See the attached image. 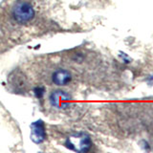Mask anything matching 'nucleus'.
<instances>
[{
  "label": "nucleus",
  "mask_w": 153,
  "mask_h": 153,
  "mask_svg": "<svg viewBox=\"0 0 153 153\" xmlns=\"http://www.w3.org/2000/svg\"><path fill=\"white\" fill-rule=\"evenodd\" d=\"M71 95L62 90H56L50 96V103L56 108H65L68 106Z\"/></svg>",
  "instance_id": "7ed1b4c3"
},
{
  "label": "nucleus",
  "mask_w": 153,
  "mask_h": 153,
  "mask_svg": "<svg viewBox=\"0 0 153 153\" xmlns=\"http://www.w3.org/2000/svg\"><path fill=\"white\" fill-rule=\"evenodd\" d=\"M53 82L56 85L63 86L67 85L72 80V75L68 70L65 69H59L56 70L52 76Z\"/></svg>",
  "instance_id": "39448f33"
},
{
  "label": "nucleus",
  "mask_w": 153,
  "mask_h": 153,
  "mask_svg": "<svg viewBox=\"0 0 153 153\" xmlns=\"http://www.w3.org/2000/svg\"><path fill=\"white\" fill-rule=\"evenodd\" d=\"M65 146L78 152L88 151L91 146L89 136L84 133H76L66 140Z\"/></svg>",
  "instance_id": "f03ea898"
},
{
  "label": "nucleus",
  "mask_w": 153,
  "mask_h": 153,
  "mask_svg": "<svg viewBox=\"0 0 153 153\" xmlns=\"http://www.w3.org/2000/svg\"><path fill=\"white\" fill-rule=\"evenodd\" d=\"M43 94H44V88L43 87H36L35 88V95H36V97L38 98V99H40Z\"/></svg>",
  "instance_id": "423d86ee"
},
{
  "label": "nucleus",
  "mask_w": 153,
  "mask_h": 153,
  "mask_svg": "<svg viewBox=\"0 0 153 153\" xmlns=\"http://www.w3.org/2000/svg\"><path fill=\"white\" fill-rule=\"evenodd\" d=\"M32 134L31 139L35 143H41L45 141L46 139V131L44 127V123L42 121L38 120V121L32 123L31 126Z\"/></svg>",
  "instance_id": "20e7f679"
},
{
  "label": "nucleus",
  "mask_w": 153,
  "mask_h": 153,
  "mask_svg": "<svg viewBox=\"0 0 153 153\" xmlns=\"http://www.w3.org/2000/svg\"><path fill=\"white\" fill-rule=\"evenodd\" d=\"M13 16L19 23H26L31 21L35 16V10L28 2H18L13 8Z\"/></svg>",
  "instance_id": "f257e3e1"
}]
</instances>
